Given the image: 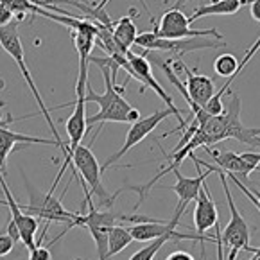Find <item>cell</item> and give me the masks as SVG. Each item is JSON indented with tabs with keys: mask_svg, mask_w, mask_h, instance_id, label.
<instances>
[{
	"mask_svg": "<svg viewBox=\"0 0 260 260\" xmlns=\"http://www.w3.org/2000/svg\"><path fill=\"white\" fill-rule=\"evenodd\" d=\"M90 61L95 63V65L99 67L101 72H103V79H104V92L103 93H97L95 90L92 88L90 79H88V83H86V90H84V101H86V103L99 104V111H97L95 115H92V117L86 115V127H88V131H90V127L95 126V124L99 126L92 138V142H93L97 138V135H99L103 124H106V122L133 124L140 119L142 115H140V111H138L137 108L131 106L122 95L129 81H126L122 86L117 84V76L111 72V69H113V67H119V65H117L110 56H106V57L90 56ZM92 142H90V144H92Z\"/></svg>",
	"mask_w": 260,
	"mask_h": 260,
	"instance_id": "1",
	"label": "cell"
},
{
	"mask_svg": "<svg viewBox=\"0 0 260 260\" xmlns=\"http://www.w3.org/2000/svg\"><path fill=\"white\" fill-rule=\"evenodd\" d=\"M0 47H2V49H4L6 52H8L9 56L13 57V59H15L16 65H18V69H20V72H22L23 79L27 81V84H29V88H31L32 95H35L36 104H38V108H40V113H42L43 117H45L47 124H49L50 131H52V135H54V140H56L57 144H59V149L63 151V156H65V164H63L61 171H59V174H57L56 181L52 183L54 187H56L57 181L61 180L65 169L69 167V147H67V144L61 140V137H59V133H57L56 124H54L52 119H50V110L47 108V104L43 103L42 95H40L38 88H36L35 79H32L31 72H29V69H27V65H25V50H23L22 38H20V32H18V22H16V20H15V22L9 23V25L0 27Z\"/></svg>",
	"mask_w": 260,
	"mask_h": 260,
	"instance_id": "2",
	"label": "cell"
},
{
	"mask_svg": "<svg viewBox=\"0 0 260 260\" xmlns=\"http://www.w3.org/2000/svg\"><path fill=\"white\" fill-rule=\"evenodd\" d=\"M70 165H72V172L74 176L72 180H79L83 185L84 190V203L92 201V196L99 198V203L103 207L110 208L115 203L117 196L122 192L120 188L119 192L110 194V192L104 188L103 185V171H101L99 160L95 158L93 151L88 146H77L74 151H70ZM70 180V181H72Z\"/></svg>",
	"mask_w": 260,
	"mask_h": 260,
	"instance_id": "3",
	"label": "cell"
},
{
	"mask_svg": "<svg viewBox=\"0 0 260 260\" xmlns=\"http://www.w3.org/2000/svg\"><path fill=\"white\" fill-rule=\"evenodd\" d=\"M188 158H192V161L198 164L199 167H205L207 171L215 172L219 176V180H221L222 190H224V196H226V203H228V210H230V221H228V224H226V228L221 232V244H222V248L228 249V260H235L237 258V253L241 251V249L249 248V235L251 234H249L248 222L244 221L241 210H239L234 201V196L230 192L228 178H226L224 171H221V169L215 167V165L207 164L205 160H199L194 153L188 154Z\"/></svg>",
	"mask_w": 260,
	"mask_h": 260,
	"instance_id": "4",
	"label": "cell"
},
{
	"mask_svg": "<svg viewBox=\"0 0 260 260\" xmlns=\"http://www.w3.org/2000/svg\"><path fill=\"white\" fill-rule=\"evenodd\" d=\"M27 185V194H29V203L20 205V210L27 212L32 217H42L45 219L47 222H61V224H67L65 232L67 234L69 230H72L76 226V219L79 214H74V212H69L65 207H63L61 198H54V192L49 190L47 194L40 192L38 188H35L32 185H29V181L25 180Z\"/></svg>",
	"mask_w": 260,
	"mask_h": 260,
	"instance_id": "5",
	"label": "cell"
},
{
	"mask_svg": "<svg viewBox=\"0 0 260 260\" xmlns=\"http://www.w3.org/2000/svg\"><path fill=\"white\" fill-rule=\"evenodd\" d=\"M153 32L164 40H187V38H215L222 40V35L217 29H190L188 18L181 9L172 8L165 11L156 25V20L151 16Z\"/></svg>",
	"mask_w": 260,
	"mask_h": 260,
	"instance_id": "6",
	"label": "cell"
},
{
	"mask_svg": "<svg viewBox=\"0 0 260 260\" xmlns=\"http://www.w3.org/2000/svg\"><path fill=\"white\" fill-rule=\"evenodd\" d=\"M126 57H127V63H129V67H131L129 77H131V79H137L138 83L142 84L140 92L144 93V90H146V88H151L154 93H156L158 97H160L161 101H164L165 104H167V108L172 111V113H174V117H176V119L180 120V126H178L176 129L167 131V133H165L164 137H169V135L176 133V131L185 129V127H187V122H185L183 117H181V111L178 110L176 104H174V101H172V97L169 95L167 92H165L164 86H161V84L158 83L156 77H154L153 69H151L149 59H147L146 56H142V54H135L133 50H127Z\"/></svg>",
	"mask_w": 260,
	"mask_h": 260,
	"instance_id": "7",
	"label": "cell"
},
{
	"mask_svg": "<svg viewBox=\"0 0 260 260\" xmlns=\"http://www.w3.org/2000/svg\"><path fill=\"white\" fill-rule=\"evenodd\" d=\"M135 45L140 49L147 50H160V52H169L172 57H181L187 52H194V50L201 49H217V47H224V40H208V38H187V40H164L158 38L153 31L140 32L135 40Z\"/></svg>",
	"mask_w": 260,
	"mask_h": 260,
	"instance_id": "8",
	"label": "cell"
},
{
	"mask_svg": "<svg viewBox=\"0 0 260 260\" xmlns=\"http://www.w3.org/2000/svg\"><path fill=\"white\" fill-rule=\"evenodd\" d=\"M88 207H90L88 214L77 215L76 226L88 230L93 242H95L99 260H106L108 234H110V230L117 224V221H120V215L113 214V212H108V210H97L92 201H88Z\"/></svg>",
	"mask_w": 260,
	"mask_h": 260,
	"instance_id": "9",
	"label": "cell"
},
{
	"mask_svg": "<svg viewBox=\"0 0 260 260\" xmlns=\"http://www.w3.org/2000/svg\"><path fill=\"white\" fill-rule=\"evenodd\" d=\"M172 113L169 108H165V110H160V111H154L153 115H147V117H140V119L137 120V122H133L129 126V129H127L126 133V140H124V146L120 147L119 151L115 154H111L110 158H108L106 161H104V165H101V171H106L108 167H111L113 164H117V161L120 160V158L124 156V154L127 153V151L133 149L137 144H140L142 140L146 137H149L151 133H153L154 129L158 127V124L161 122V120H165L167 117H171Z\"/></svg>",
	"mask_w": 260,
	"mask_h": 260,
	"instance_id": "10",
	"label": "cell"
},
{
	"mask_svg": "<svg viewBox=\"0 0 260 260\" xmlns=\"http://www.w3.org/2000/svg\"><path fill=\"white\" fill-rule=\"evenodd\" d=\"M167 61H169V65H171V69L174 70V74L183 72L185 76H187L185 88H187V93H188V97H190L192 104H196V106H199V108H205V104H207L215 93V84H214V81H212V77L192 72L183 63L181 57H171Z\"/></svg>",
	"mask_w": 260,
	"mask_h": 260,
	"instance_id": "11",
	"label": "cell"
},
{
	"mask_svg": "<svg viewBox=\"0 0 260 260\" xmlns=\"http://www.w3.org/2000/svg\"><path fill=\"white\" fill-rule=\"evenodd\" d=\"M0 187H2V190H4V194H6V207L9 208L13 222H15L16 228H18L20 242L25 246L27 251L31 253L32 249L36 248L35 237H36V232H38V228H40L38 219L32 217V215H29V214H23V212L20 210L18 201H16L15 196L11 194V190H9V185L6 183V180H4V176H2V174H0Z\"/></svg>",
	"mask_w": 260,
	"mask_h": 260,
	"instance_id": "12",
	"label": "cell"
},
{
	"mask_svg": "<svg viewBox=\"0 0 260 260\" xmlns=\"http://www.w3.org/2000/svg\"><path fill=\"white\" fill-rule=\"evenodd\" d=\"M187 210V205L178 203L176 212L169 221H153V222H138V224H131L127 228V232L131 234V239L137 242H151L154 239H160L167 234L176 232V228L180 226V217L183 215V212Z\"/></svg>",
	"mask_w": 260,
	"mask_h": 260,
	"instance_id": "13",
	"label": "cell"
},
{
	"mask_svg": "<svg viewBox=\"0 0 260 260\" xmlns=\"http://www.w3.org/2000/svg\"><path fill=\"white\" fill-rule=\"evenodd\" d=\"M219 224V212L207 183H203L196 198V208H194V230L196 235L199 237H207V232L210 228H215Z\"/></svg>",
	"mask_w": 260,
	"mask_h": 260,
	"instance_id": "14",
	"label": "cell"
},
{
	"mask_svg": "<svg viewBox=\"0 0 260 260\" xmlns=\"http://www.w3.org/2000/svg\"><path fill=\"white\" fill-rule=\"evenodd\" d=\"M205 151L208 154H212V158L215 161V167L228 172V174H235L241 181H248L249 174L256 171L251 164H248L242 158V154L234 153V151H215L212 147H205Z\"/></svg>",
	"mask_w": 260,
	"mask_h": 260,
	"instance_id": "15",
	"label": "cell"
},
{
	"mask_svg": "<svg viewBox=\"0 0 260 260\" xmlns=\"http://www.w3.org/2000/svg\"><path fill=\"white\" fill-rule=\"evenodd\" d=\"M194 165L198 167L199 176L187 178V176H183V174H181L180 169H172L171 172L176 176V185H172V187H164V188H171V190L176 192L178 198H180V201H178V203H183V205H187V207H188V203L196 201V198H198V194H199V190H201V187H203V183L207 181V178L212 174L210 171L201 172V167H199L198 164H194Z\"/></svg>",
	"mask_w": 260,
	"mask_h": 260,
	"instance_id": "16",
	"label": "cell"
},
{
	"mask_svg": "<svg viewBox=\"0 0 260 260\" xmlns=\"http://www.w3.org/2000/svg\"><path fill=\"white\" fill-rule=\"evenodd\" d=\"M29 146V144H45V146H56L59 147L56 140H49V138H38V137H27L23 133H16V131L8 129L6 126H0V158L8 164V156L15 151L16 146Z\"/></svg>",
	"mask_w": 260,
	"mask_h": 260,
	"instance_id": "17",
	"label": "cell"
},
{
	"mask_svg": "<svg viewBox=\"0 0 260 260\" xmlns=\"http://www.w3.org/2000/svg\"><path fill=\"white\" fill-rule=\"evenodd\" d=\"M251 2L253 0H210L208 4H203L201 8L196 9L192 16H188V23L212 15H226V16L237 15L242 6L251 4Z\"/></svg>",
	"mask_w": 260,
	"mask_h": 260,
	"instance_id": "18",
	"label": "cell"
},
{
	"mask_svg": "<svg viewBox=\"0 0 260 260\" xmlns=\"http://www.w3.org/2000/svg\"><path fill=\"white\" fill-rule=\"evenodd\" d=\"M137 36H138L137 25L133 23V18H131L129 15L122 16V18L113 23V42L120 52L126 54L127 50H131V47L135 45Z\"/></svg>",
	"mask_w": 260,
	"mask_h": 260,
	"instance_id": "19",
	"label": "cell"
},
{
	"mask_svg": "<svg viewBox=\"0 0 260 260\" xmlns=\"http://www.w3.org/2000/svg\"><path fill=\"white\" fill-rule=\"evenodd\" d=\"M0 4H4L6 8L15 15L18 23L23 22V18H25L29 13H31V15H42V16H45V18H49V15H50V11L36 6L32 0H0Z\"/></svg>",
	"mask_w": 260,
	"mask_h": 260,
	"instance_id": "20",
	"label": "cell"
},
{
	"mask_svg": "<svg viewBox=\"0 0 260 260\" xmlns=\"http://www.w3.org/2000/svg\"><path fill=\"white\" fill-rule=\"evenodd\" d=\"M133 242L131 234L127 232L126 226L115 224L108 234V253H106V260H110L111 256L119 255L120 251L127 248V246Z\"/></svg>",
	"mask_w": 260,
	"mask_h": 260,
	"instance_id": "21",
	"label": "cell"
},
{
	"mask_svg": "<svg viewBox=\"0 0 260 260\" xmlns=\"http://www.w3.org/2000/svg\"><path fill=\"white\" fill-rule=\"evenodd\" d=\"M214 70L221 77H237L239 76V59L234 54H219L214 61Z\"/></svg>",
	"mask_w": 260,
	"mask_h": 260,
	"instance_id": "22",
	"label": "cell"
},
{
	"mask_svg": "<svg viewBox=\"0 0 260 260\" xmlns=\"http://www.w3.org/2000/svg\"><path fill=\"white\" fill-rule=\"evenodd\" d=\"M224 174H226V178H228L230 181H234V183L237 185L239 188H241V192H242V194H244L246 198H248L249 201H251V203L255 205V208H256V210L260 212V203H258V199L255 198V194H253V192H251V188H249L248 185H244V181H241V180H239V178L235 176V174H228V172H224Z\"/></svg>",
	"mask_w": 260,
	"mask_h": 260,
	"instance_id": "23",
	"label": "cell"
},
{
	"mask_svg": "<svg viewBox=\"0 0 260 260\" xmlns=\"http://www.w3.org/2000/svg\"><path fill=\"white\" fill-rule=\"evenodd\" d=\"M15 248V241L6 232H0V256H8Z\"/></svg>",
	"mask_w": 260,
	"mask_h": 260,
	"instance_id": "24",
	"label": "cell"
},
{
	"mask_svg": "<svg viewBox=\"0 0 260 260\" xmlns=\"http://www.w3.org/2000/svg\"><path fill=\"white\" fill-rule=\"evenodd\" d=\"M36 6H40V8H43V9H47V11H50V13H56V9H57V6L54 4V2H61V4H70L72 0H32Z\"/></svg>",
	"mask_w": 260,
	"mask_h": 260,
	"instance_id": "25",
	"label": "cell"
},
{
	"mask_svg": "<svg viewBox=\"0 0 260 260\" xmlns=\"http://www.w3.org/2000/svg\"><path fill=\"white\" fill-rule=\"evenodd\" d=\"M11 22H15V15L4 4H0V27L9 25Z\"/></svg>",
	"mask_w": 260,
	"mask_h": 260,
	"instance_id": "26",
	"label": "cell"
},
{
	"mask_svg": "<svg viewBox=\"0 0 260 260\" xmlns=\"http://www.w3.org/2000/svg\"><path fill=\"white\" fill-rule=\"evenodd\" d=\"M164 260H194V256L188 251H183V249H176V251L169 253Z\"/></svg>",
	"mask_w": 260,
	"mask_h": 260,
	"instance_id": "27",
	"label": "cell"
},
{
	"mask_svg": "<svg viewBox=\"0 0 260 260\" xmlns=\"http://www.w3.org/2000/svg\"><path fill=\"white\" fill-rule=\"evenodd\" d=\"M249 13H251L253 20L260 22V0H253L251 6H249Z\"/></svg>",
	"mask_w": 260,
	"mask_h": 260,
	"instance_id": "28",
	"label": "cell"
},
{
	"mask_svg": "<svg viewBox=\"0 0 260 260\" xmlns=\"http://www.w3.org/2000/svg\"><path fill=\"white\" fill-rule=\"evenodd\" d=\"M246 251H251V253H255V255H256V260H260V248H251V246H249V248L246 249Z\"/></svg>",
	"mask_w": 260,
	"mask_h": 260,
	"instance_id": "29",
	"label": "cell"
},
{
	"mask_svg": "<svg viewBox=\"0 0 260 260\" xmlns=\"http://www.w3.org/2000/svg\"><path fill=\"white\" fill-rule=\"evenodd\" d=\"M187 2H188V0H178L176 4H174V8H176V9H181V6H185Z\"/></svg>",
	"mask_w": 260,
	"mask_h": 260,
	"instance_id": "30",
	"label": "cell"
},
{
	"mask_svg": "<svg viewBox=\"0 0 260 260\" xmlns=\"http://www.w3.org/2000/svg\"><path fill=\"white\" fill-rule=\"evenodd\" d=\"M4 172H6V161L0 158V174H4Z\"/></svg>",
	"mask_w": 260,
	"mask_h": 260,
	"instance_id": "31",
	"label": "cell"
},
{
	"mask_svg": "<svg viewBox=\"0 0 260 260\" xmlns=\"http://www.w3.org/2000/svg\"><path fill=\"white\" fill-rule=\"evenodd\" d=\"M251 192L255 194V198L258 199V203H260V192H258V190H253V188H251Z\"/></svg>",
	"mask_w": 260,
	"mask_h": 260,
	"instance_id": "32",
	"label": "cell"
},
{
	"mask_svg": "<svg viewBox=\"0 0 260 260\" xmlns=\"http://www.w3.org/2000/svg\"><path fill=\"white\" fill-rule=\"evenodd\" d=\"M4 106H6V103H2V101H0V110H2Z\"/></svg>",
	"mask_w": 260,
	"mask_h": 260,
	"instance_id": "33",
	"label": "cell"
},
{
	"mask_svg": "<svg viewBox=\"0 0 260 260\" xmlns=\"http://www.w3.org/2000/svg\"><path fill=\"white\" fill-rule=\"evenodd\" d=\"M249 260H256V255H255V253H253V256H251Z\"/></svg>",
	"mask_w": 260,
	"mask_h": 260,
	"instance_id": "34",
	"label": "cell"
},
{
	"mask_svg": "<svg viewBox=\"0 0 260 260\" xmlns=\"http://www.w3.org/2000/svg\"><path fill=\"white\" fill-rule=\"evenodd\" d=\"M154 260H164V258H154Z\"/></svg>",
	"mask_w": 260,
	"mask_h": 260,
	"instance_id": "35",
	"label": "cell"
}]
</instances>
